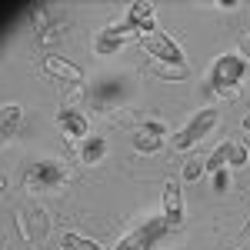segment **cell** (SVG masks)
I'll list each match as a JSON object with an SVG mask.
<instances>
[{"label": "cell", "instance_id": "4fadbf2b", "mask_svg": "<svg viewBox=\"0 0 250 250\" xmlns=\"http://www.w3.org/2000/svg\"><path fill=\"white\" fill-rule=\"evenodd\" d=\"M60 244H63V250H100V244H97V240H87V237L70 233V230L60 237Z\"/></svg>", "mask_w": 250, "mask_h": 250}, {"label": "cell", "instance_id": "e0dca14e", "mask_svg": "<svg viewBox=\"0 0 250 250\" xmlns=\"http://www.w3.org/2000/svg\"><path fill=\"white\" fill-rule=\"evenodd\" d=\"M227 164H230V167H244V164H247V147L230 140V160H227Z\"/></svg>", "mask_w": 250, "mask_h": 250}, {"label": "cell", "instance_id": "52a82bcc", "mask_svg": "<svg viewBox=\"0 0 250 250\" xmlns=\"http://www.w3.org/2000/svg\"><path fill=\"white\" fill-rule=\"evenodd\" d=\"M164 144H167V130H164L160 124H144L134 134V147L140 154H157Z\"/></svg>", "mask_w": 250, "mask_h": 250}, {"label": "cell", "instance_id": "ba28073f", "mask_svg": "<svg viewBox=\"0 0 250 250\" xmlns=\"http://www.w3.org/2000/svg\"><path fill=\"white\" fill-rule=\"evenodd\" d=\"M43 70L50 74L54 80H67V83H83V70L77 63H70L67 57H43Z\"/></svg>", "mask_w": 250, "mask_h": 250}, {"label": "cell", "instance_id": "9a60e30c", "mask_svg": "<svg viewBox=\"0 0 250 250\" xmlns=\"http://www.w3.org/2000/svg\"><path fill=\"white\" fill-rule=\"evenodd\" d=\"M204 173H207V160H200V157L187 160V167H184V180H187V184H197Z\"/></svg>", "mask_w": 250, "mask_h": 250}, {"label": "cell", "instance_id": "8992f818", "mask_svg": "<svg viewBox=\"0 0 250 250\" xmlns=\"http://www.w3.org/2000/svg\"><path fill=\"white\" fill-rule=\"evenodd\" d=\"M164 220H167L170 230H177V227L184 224V193H180V180H170V184L164 187Z\"/></svg>", "mask_w": 250, "mask_h": 250}, {"label": "cell", "instance_id": "6da1fadb", "mask_svg": "<svg viewBox=\"0 0 250 250\" xmlns=\"http://www.w3.org/2000/svg\"><path fill=\"white\" fill-rule=\"evenodd\" d=\"M244 70H247V60L240 57V54H224V57L213 60V70H210V87L213 90H230L240 83L244 77Z\"/></svg>", "mask_w": 250, "mask_h": 250}, {"label": "cell", "instance_id": "2e32d148", "mask_svg": "<svg viewBox=\"0 0 250 250\" xmlns=\"http://www.w3.org/2000/svg\"><path fill=\"white\" fill-rule=\"evenodd\" d=\"M0 117H3V134H10V130L20 124V107L17 104H7V107L0 110Z\"/></svg>", "mask_w": 250, "mask_h": 250}, {"label": "cell", "instance_id": "8fae6325", "mask_svg": "<svg viewBox=\"0 0 250 250\" xmlns=\"http://www.w3.org/2000/svg\"><path fill=\"white\" fill-rule=\"evenodd\" d=\"M30 177H34V180H40V184H60V180H63L67 173L60 170L57 164H37Z\"/></svg>", "mask_w": 250, "mask_h": 250}, {"label": "cell", "instance_id": "3957f363", "mask_svg": "<svg viewBox=\"0 0 250 250\" xmlns=\"http://www.w3.org/2000/svg\"><path fill=\"white\" fill-rule=\"evenodd\" d=\"M140 43H144V50H147L150 57H157L160 63L184 67V50H180V47H177V40L167 37L164 30H150V34H144V37H140Z\"/></svg>", "mask_w": 250, "mask_h": 250}, {"label": "cell", "instance_id": "d6986e66", "mask_svg": "<svg viewBox=\"0 0 250 250\" xmlns=\"http://www.w3.org/2000/svg\"><path fill=\"white\" fill-rule=\"evenodd\" d=\"M213 187H217V190H227V170L213 173Z\"/></svg>", "mask_w": 250, "mask_h": 250}, {"label": "cell", "instance_id": "7a4b0ae2", "mask_svg": "<svg viewBox=\"0 0 250 250\" xmlns=\"http://www.w3.org/2000/svg\"><path fill=\"white\" fill-rule=\"evenodd\" d=\"M213 124H217V110H213V107L200 110L197 117H190V124H187L180 134H173V147H177V150H190V147H197V144L213 130Z\"/></svg>", "mask_w": 250, "mask_h": 250}, {"label": "cell", "instance_id": "30bf717a", "mask_svg": "<svg viewBox=\"0 0 250 250\" xmlns=\"http://www.w3.org/2000/svg\"><path fill=\"white\" fill-rule=\"evenodd\" d=\"M127 23H134L140 34H150V30H157V23H154V7H150V3H144V0H134V3H130V14H127Z\"/></svg>", "mask_w": 250, "mask_h": 250}, {"label": "cell", "instance_id": "9c48e42d", "mask_svg": "<svg viewBox=\"0 0 250 250\" xmlns=\"http://www.w3.org/2000/svg\"><path fill=\"white\" fill-rule=\"evenodd\" d=\"M57 127L63 130V134L77 137V140H83V137H87V130H90L87 117L80 114V110H60V114H57Z\"/></svg>", "mask_w": 250, "mask_h": 250}, {"label": "cell", "instance_id": "5b68a950", "mask_svg": "<svg viewBox=\"0 0 250 250\" xmlns=\"http://www.w3.org/2000/svg\"><path fill=\"white\" fill-rule=\"evenodd\" d=\"M140 40L144 37V34H140V30H137L134 23H120V27H107V30H100V37L94 40V50L97 54H100V57H107V54H117V50H120V47H124V43H127V40Z\"/></svg>", "mask_w": 250, "mask_h": 250}, {"label": "cell", "instance_id": "ffe728a7", "mask_svg": "<svg viewBox=\"0 0 250 250\" xmlns=\"http://www.w3.org/2000/svg\"><path fill=\"white\" fill-rule=\"evenodd\" d=\"M244 130H247V134H250V114L244 117Z\"/></svg>", "mask_w": 250, "mask_h": 250}, {"label": "cell", "instance_id": "277c9868", "mask_svg": "<svg viewBox=\"0 0 250 250\" xmlns=\"http://www.w3.org/2000/svg\"><path fill=\"white\" fill-rule=\"evenodd\" d=\"M167 230H170V227H167V220H164V217H150V220H147V224H140L134 233H127V237L117 244V250H154V244Z\"/></svg>", "mask_w": 250, "mask_h": 250}, {"label": "cell", "instance_id": "7c38bea8", "mask_svg": "<svg viewBox=\"0 0 250 250\" xmlns=\"http://www.w3.org/2000/svg\"><path fill=\"white\" fill-rule=\"evenodd\" d=\"M104 154H107V140H100V137H90V140L83 144V150H80L83 164H97Z\"/></svg>", "mask_w": 250, "mask_h": 250}, {"label": "cell", "instance_id": "ac0fdd59", "mask_svg": "<svg viewBox=\"0 0 250 250\" xmlns=\"http://www.w3.org/2000/svg\"><path fill=\"white\" fill-rule=\"evenodd\" d=\"M240 57L250 60V30H247V34H240Z\"/></svg>", "mask_w": 250, "mask_h": 250}, {"label": "cell", "instance_id": "5bb4252c", "mask_svg": "<svg viewBox=\"0 0 250 250\" xmlns=\"http://www.w3.org/2000/svg\"><path fill=\"white\" fill-rule=\"evenodd\" d=\"M227 160H230V140H227V144H220V147L207 157V173L224 170V164H227Z\"/></svg>", "mask_w": 250, "mask_h": 250}]
</instances>
